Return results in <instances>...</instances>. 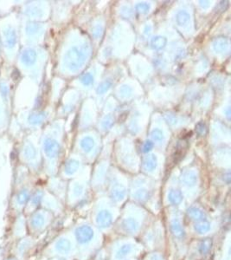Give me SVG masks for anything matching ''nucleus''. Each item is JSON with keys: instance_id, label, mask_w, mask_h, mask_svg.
I'll use <instances>...</instances> for the list:
<instances>
[{"instance_id": "13", "label": "nucleus", "mask_w": 231, "mask_h": 260, "mask_svg": "<svg viewBox=\"0 0 231 260\" xmlns=\"http://www.w3.org/2000/svg\"><path fill=\"white\" fill-rule=\"evenodd\" d=\"M150 9V6L147 4L140 3L136 6V10L139 13H146Z\"/></svg>"}, {"instance_id": "16", "label": "nucleus", "mask_w": 231, "mask_h": 260, "mask_svg": "<svg viewBox=\"0 0 231 260\" xmlns=\"http://www.w3.org/2000/svg\"><path fill=\"white\" fill-rule=\"evenodd\" d=\"M152 148H153V143L150 142V141H148V142H145V144H144L143 149H144V152H145V153H147L149 151H151V149H152Z\"/></svg>"}, {"instance_id": "2", "label": "nucleus", "mask_w": 231, "mask_h": 260, "mask_svg": "<svg viewBox=\"0 0 231 260\" xmlns=\"http://www.w3.org/2000/svg\"><path fill=\"white\" fill-rule=\"evenodd\" d=\"M213 48L217 53L225 52L228 48V39L225 38H217L214 40Z\"/></svg>"}, {"instance_id": "18", "label": "nucleus", "mask_w": 231, "mask_h": 260, "mask_svg": "<svg viewBox=\"0 0 231 260\" xmlns=\"http://www.w3.org/2000/svg\"><path fill=\"white\" fill-rule=\"evenodd\" d=\"M210 3H211L210 1H200V5H201L203 7H205V8L210 6Z\"/></svg>"}, {"instance_id": "15", "label": "nucleus", "mask_w": 231, "mask_h": 260, "mask_svg": "<svg viewBox=\"0 0 231 260\" xmlns=\"http://www.w3.org/2000/svg\"><path fill=\"white\" fill-rule=\"evenodd\" d=\"M120 92H121V94H122L123 98H128V96L131 95L132 89L129 87H128V86H123L121 90H120Z\"/></svg>"}, {"instance_id": "12", "label": "nucleus", "mask_w": 231, "mask_h": 260, "mask_svg": "<svg viewBox=\"0 0 231 260\" xmlns=\"http://www.w3.org/2000/svg\"><path fill=\"white\" fill-rule=\"evenodd\" d=\"M113 118L111 116V115H107V116H106V117L104 118L103 121H102V127H103L105 129L110 128V127L113 126Z\"/></svg>"}, {"instance_id": "10", "label": "nucleus", "mask_w": 231, "mask_h": 260, "mask_svg": "<svg viewBox=\"0 0 231 260\" xmlns=\"http://www.w3.org/2000/svg\"><path fill=\"white\" fill-rule=\"evenodd\" d=\"M151 138H152V140L155 141V142H161V141L164 139V136L163 133H162V131H161V130L158 129V128L151 131Z\"/></svg>"}, {"instance_id": "4", "label": "nucleus", "mask_w": 231, "mask_h": 260, "mask_svg": "<svg viewBox=\"0 0 231 260\" xmlns=\"http://www.w3.org/2000/svg\"><path fill=\"white\" fill-rule=\"evenodd\" d=\"M81 147L85 152H90L95 147V142L91 137L87 136L85 138H83V141L81 142Z\"/></svg>"}, {"instance_id": "11", "label": "nucleus", "mask_w": 231, "mask_h": 260, "mask_svg": "<svg viewBox=\"0 0 231 260\" xmlns=\"http://www.w3.org/2000/svg\"><path fill=\"white\" fill-rule=\"evenodd\" d=\"M81 82H82L84 85H91L93 82H94V77H93L92 74H90V73H87V74L84 75V76L82 77Z\"/></svg>"}, {"instance_id": "17", "label": "nucleus", "mask_w": 231, "mask_h": 260, "mask_svg": "<svg viewBox=\"0 0 231 260\" xmlns=\"http://www.w3.org/2000/svg\"><path fill=\"white\" fill-rule=\"evenodd\" d=\"M101 33H102V28L101 26H96L93 29L92 34L95 36V38H98V37H100L101 36Z\"/></svg>"}, {"instance_id": "1", "label": "nucleus", "mask_w": 231, "mask_h": 260, "mask_svg": "<svg viewBox=\"0 0 231 260\" xmlns=\"http://www.w3.org/2000/svg\"><path fill=\"white\" fill-rule=\"evenodd\" d=\"M86 60V54L79 48H72L66 55L65 62L70 71L79 70Z\"/></svg>"}, {"instance_id": "7", "label": "nucleus", "mask_w": 231, "mask_h": 260, "mask_svg": "<svg viewBox=\"0 0 231 260\" xmlns=\"http://www.w3.org/2000/svg\"><path fill=\"white\" fill-rule=\"evenodd\" d=\"M46 149H47L48 154L50 155H56L59 151V146L56 142H47L46 144Z\"/></svg>"}, {"instance_id": "14", "label": "nucleus", "mask_w": 231, "mask_h": 260, "mask_svg": "<svg viewBox=\"0 0 231 260\" xmlns=\"http://www.w3.org/2000/svg\"><path fill=\"white\" fill-rule=\"evenodd\" d=\"M196 129H197V133L199 134V136H204L206 133V126L203 122H200L197 125Z\"/></svg>"}, {"instance_id": "5", "label": "nucleus", "mask_w": 231, "mask_h": 260, "mask_svg": "<svg viewBox=\"0 0 231 260\" xmlns=\"http://www.w3.org/2000/svg\"><path fill=\"white\" fill-rule=\"evenodd\" d=\"M176 20H177L178 25L182 26V25H184V24H187L189 22V20H190V15L185 11H181V12H178V14H177Z\"/></svg>"}, {"instance_id": "8", "label": "nucleus", "mask_w": 231, "mask_h": 260, "mask_svg": "<svg viewBox=\"0 0 231 260\" xmlns=\"http://www.w3.org/2000/svg\"><path fill=\"white\" fill-rule=\"evenodd\" d=\"M78 167H79V163L76 160H69L68 163H67V165H66V171L68 174H72V173H74L77 169H78Z\"/></svg>"}, {"instance_id": "9", "label": "nucleus", "mask_w": 231, "mask_h": 260, "mask_svg": "<svg viewBox=\"0 0 231 260\" xmlns=\"http://www.w3.org/2000/svg\"><path fill=\"white\" fill-rule=\"evenodd\" d=\"M111 86H112V83L110 81H105L103 83H101L97 89L98 94L106 93L111 88Z\"/></svg>"}, {"instance_id": "3", "label": "nucleus", "mask_w": 231, "mask_h": 260, "mask_svg": "<svg viewBox=\"0 0 231 260\" xmlns=\"http://www.w3.org/2000/svg\"><path fill=\"white\" fill-rule=\"evenodd\" d=\"M166 43H167V40L166 38L158 36L151 40V47L153 48L154 50H162L166 46Z\"/></svg>"}, {"instance_id": "6", "label": "nucleus", "mask_w": 231, "mask_h": 260, "mask_svg": "<svg viewBox=\"0 0 231 260\" xmlns=\"http://www.w3.org/2000/svg\"><path fill=\"white\" fill-rule=\"evenodd\" d=\"M144 165H145V169H147V170H152V169H155L156 165H157L156 157L154 155L146 157L145 161H144Z\"/></svg>"}]
</instances>
